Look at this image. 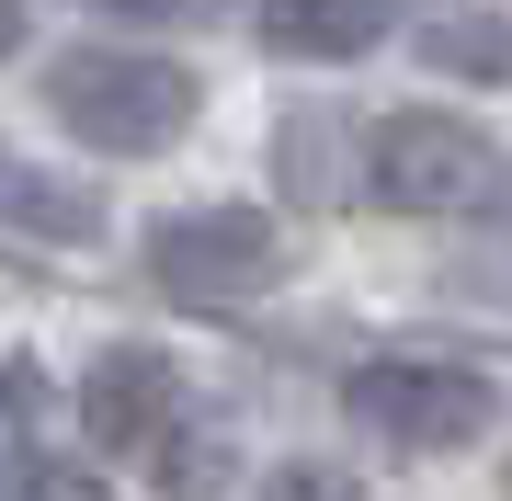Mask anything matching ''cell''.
Instances as JSON below:
<instances>
[{"label":"cell","mask_w":512,"mask_h":501,"mask_svg":"<svg viewBox=\"0 0 512 501\" xmlns=\"http://www.w3.org/2000/svg\"><path fill=\"white\" fill-rule=\"evenodd\" d=\"M46 103H57V126L80 137V149H114V160H148V149H171V137L194 126V103H205V80L183 69V57H137V46H69L46 69Z\"/></svg>","instance_id":"obj_1"},{"label":"cell","mask_w":512,"mask_h":501,"mask_svg":"<svg viewBox=\"0 0 512 501\" xmlns=\"http://www.w3.org/2000/svg\"><path fill=\"white\" fill-rule=\"evenodd\" d=\"M501 388L478 365H433V353H387V365H353L342 376V422L376 433L399 456H444V445H478L490 433Z\"/></svg>","instance_id":"obj_2"},{"label":"cell","mask_w":512,"mask_h":501,"mask_svg":"<svg viewBox=\"0 0 512 501\" xmlns=\"http://www.w3.org/2000/svg\"><path fill=\"white\" fill-rule=\"evenodd\" d=\"M274 274H285V240L251 205H183V217L148 228V285L183 308H251L274 297Z\"/></svg>","instance_id":"obj_3"},{"label":"cell","mask_w":512,"mask_h":501,"mask_svg":"<svg viewBox=\"0 0 512 501\" xmlns=\"http://www.w3.org/2000/svg\"><path fill=\"white\" fill-rule=\"evenodd\" d=\"M490 137L467 126V114H387L365 137V194L387 217H456V205L490 194Z\"/></svg>","instance_id":"obj_4"},{"label":"cell","mask_w":512,"mask_h":501,"mask_svg":"<svg viewBox=\"0 0 512 501\" xmlns=\"http://www.w3.org/2000/svg\"><path fill=\"white\" fill-rule=\"evenodd\" d=\"M183 422V365H171L160 342H114V353H92V376H80V433H92L103 456H137L148 467V445Z\"/></svg>","instance_id":"obj_5"},{"label":"cell","mask_w":512,"mask_h":501,"mask_svg":"<svg viewBox=\"0 0 512 501\" xmlns=\"http://www.w3.org/2000/svg\"><path fill=\"white\" fill-rule=\"evenodd\" d=\"M0 217L35 228V240H92V228H103V194L69 183V171H35V160L0 149Z\"/></svg>","instance_id":"obj_6"},{"label":"cell","mask_w":512,"mask_h":501,"mask_svg":"<svg viewBox=\"0 0 512 501\" xmlns=\"http://www.w3.org/2000/svg\"><path fill=\"white\" fill-rule=\"evenodd\" d=\"M251 35L274 57H365V46H387V12L376 0H296V12H262Z\"/></svg>","instance_id":"obj_7"},{"label":"cell","mask_w":512,"mask_h":501,"mask_svg":"<svg viewBox=\"0 0 512 501\" xmlns=\"http://www.w3.org/2000/svg\"><path fill=\"white\" fill-rule=\"evenodd\" d=\"M421 57L444 80H512V12H433L421 23Z\"/></svg>","instance_id":"obj_8"},{"label":"cell","mask_w":512,"mask_h":501,"mask_svg":"<svg viewBox=\"0 0 512 501\" xmlns=\"http://www.w3.org/2000/svg\"><path fill=\"white\" fill-rule=\"evenodd\" d=\"M148 479H160V501H217L228 445H217V433H183V422H171L160 445H148Z\"/></svg>","instance_id":"obj_9"},{"label":"cell","mask_w":512,"mask_h":501,"mask_svg":"<svg viewBox=\"0 0 512 501\" xmlns=\"http://www.w3.org/2000/svg\"><path fill=\"white\" fill-rule=\"evenodd\" d=\"M274 160H285V194H308V205H330L342 194V126H330V114H285V137H274Z\"/></svg>","instance_id":"obj_10"},{"label":"cell","mask_w":512,"mask_h":501,"mask_svg":"<svg viewBox=\"0 0 512 501\" xmlns=\"http://www.w3.org/2000/svg\"><path fill=\"white\" fill-rule=\"evenodd\" d=\"M251 501H365V490H353L342 467H274V479H262Z\"/></svg>","instance_id":"obj_11"},{"label":"cell","mask_w":512,"mask_h":501,"mask_svg":"<svg viewBox=\"0 0 512 501\" xmlns=\"http://www.w3.org/2000/svg\"><path fill=\"white\" fill-rule=\"evenodd\" d=\"M0 501H80V490L57 479V467H46L35 445H23V456H0Z\"/></svg>","instance_id":"obj_12"},{"label":"cell","mask_w":512,"mask_h":501,"mask_svg":"<svg viewBox=\"0 0 512 501\" xmlns=\"http://www.w3.org/2000/svg\"><path fill=\"white\" fill-rule=\"evenodd\" d=\"M0 410H12V422H35V410H46V388H35V365H12V376H0Z\"/></svg>","instance_id":"obj_13"},{"label":"cell","mask_w":512,"mask_h":501,"mask_svg":"<svg viewBox=\"0 0 512 501\" xmlns=\"http://www.w3.org/2000/svg\"><path fill=\"white\" fill-rule=\"evenodd\" d=\"M23 35H35V12H23V0H0V57H23Z\"/></svg>","instance_id":"obj_14"}]
</instances>
